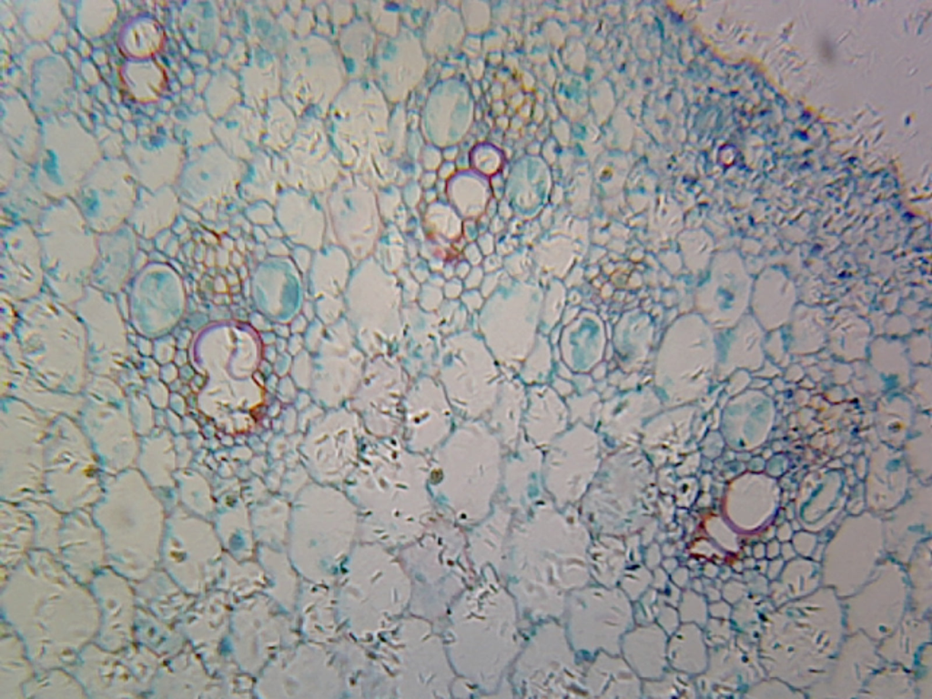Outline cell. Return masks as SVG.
<instances>
[{
	"label": "cell",
	"instance_id": "5",
	"mask_svg": "<svg viewBox=\"0 0 932 699\" xmlns=\"http://www.w3.org/2000/svg\"><path fill=\"white\" fill-rule=\"evenodd\" d=\"M377 55V76L381 92L391 103H400L423 78L426 52L420 39L404 29L387 36Z\"/></svg>",
	"mask_w": 932,
	"mask_h": 699
},
{
	"label": "cell",
	"instance_id": "14",
	"mask_svg": "<svg viewBox=\"0 0 932 699\" xmlns=\"http://www.w3.org/2000/svg\"><path fill=\"white\" fill-rule=\"evenodd\" d=\"M454 168H455V164H454V162H451V161H444V160H443V161H442V163L441 164V166L439 167V173H440V176H441V177H446L447 175H450V174H451V173H452V171L454 170Z\"/></svg>",
	"mask_w": 932,
	"mask_h": 699
},
{
	"label": "cell",
	"instance_id": "8",
	"mask_svg": "<svg viewBox=\"0 0 932 699\" xmlns=\"http://www.w3.org/2000/svg\"><path fill=\"white\" fill-rule=\"evenodd\" d=\"M465 34L459 10L443 5L429 15L420 41L426 54L441 56L456 49Z\"/></svg>",
	"mask_w": 932,
	"mask_h": 699
},
{
	"label": "cell",
	"instance_id": "2",
	"mask_svg": "<svg viewBox=\"0 0 932 699\" xmlns=\"http://www.w3.org/2000/svg\"><path fill=\"white\" fill-rule=\"evenodd\" d=\"M128 313L140 331L159 333L171 329L186 309V293L177 270L165 262L145 264L131 280Z\"/></svg>",
	"mask_w": 932,
	"mask_h": 699
},
{
	"label": "cell",
	"instance_id": "11",
	"mask_svg": "<svg viewBox=\"0 0 932 699\" xmlns=\"http://www.w3.org/2000/svg\"><path fill=\"white\" fill-rule=\"evenodd\" d=\"M469 161L479 172L491 174L501 166L503 151L493 143L478 142L469 151Z\"/></svg>",
	"mask_w": 932,
	"mask_h": 699
},
{
	"label": "cell",
	"instance_id": "6",
	"mask_svg": "<svg viewBox=\"0 0 932 699\" xmlns=\"http://www.w3.org/2000/svg\"><path fill=\"white\" fill-rule=\"evenodd\" d=\"M76 207L95 233L112 232L127 223L135 207V190L124 177H104L84 187Z\"/></svg>",
	"mask_w": 932,
	"mask_h": 699
},
{
	"label": "cell",
	"instance_id": "1",
	"mask_svg": "<svg viewBox=\"0 0 932 699\" xmlns=\"http://www.w3.org/2000/svg\"><path fill=\"white\" fill-rule=\"evenodd\" d=\"M33 226L41 248L45 287L56 299L71 307L89 286L97 257V234L70 202L45 209Z\"/></svg>",
	"mask_w": 932,
	"mask_h": 699
},
{
	"label": "cell",
	"instance_id": "12",
	"mask_svg": "<svg viewBox=\"0 0 932 699\" xmlns=\"http://www.w3.org/2000/svg\"><path fill=\"white\" fill-rule=\"evenodd\" d=\"M420 159L428 170L439 168L443 161L441 148L425 142L420 152Z\"/></svg>",
	"mask_w": 932,
	"mask_h": 699
},
{
	"label": "cell",
	"instance_id": "13",
	"mask_svg": "<svg viewBox=\"0 0 932 699\" xmlns=\"http://www.w3.org/2000/svg\"><path fill=\"white\" fill-rule=\"evenodd\" d=\"M441 153L444 161L453 162L459 157L460 147L459 145H452L443 147L441 148Z\"/></svg>",
	"mask_w": 932,
	"mask_h": 699
},
{
	"label": "cell",
	"instance_id": "7",
	"mask_svg": "<svg viewBox=\"0 0 932 699\" xmlns=\"http://www.w3.org/2000/svg\"><path fill=\"white\" fill-rule=\"evenodd\" d=\"M138 252V237L127 225L97 235V257L89 286L116 295L129 282Z\"/></svg>",
	"mask_w": 932,
	"mask_h": 699
},
{
	"label": "cell",
	"instance_id": "9",
	"mask_svg": "<svg viewBox=\"0 0 932 699\" xmlns=\"http://www.w3.org/2000/svg\"><path fill=\"white\" fill-rule=\"evenodd\" d=\"M177 214V203L167 193L135 205L127 224L138 238L150 240L171 228Z\"/></svg>",
	"mask_w": 932,
	"mask_h": 699
},
{
	"label": "cell",
	"instance_id": "3",
	"mask_svg": "<svg viewBox=\"0 0 932 699\" xmlns=\"http://www.w3.org/2000/svg\"><path fill=\"white\" fill-rule=\"evenodd\" d=\"M45 288L39 240L34 226L20 220L1 227V295L15 303L37 297Z\"/></svg>",
	"mask_w": 932,
	"mask_h": 699
},
{
	"label": "cell",
	"instance_id": "4",
	"mask_svg": "<svg viewBox=\"0 0 932 699\" xmlns=\"http://www.w3.org/2000/svg\"><path fill=\"white\" fill-rule=\"evenodd\" d=\"M474 120V97L458 77H446L429 91L420 116V132L426 143L441 148L459 145Z\"/></svg>",
	"mask_w": 932,
	"mask_h": 699
},
{
	"label": "cell",
	"instance_id": "10",
	"mask_svg": "<svg viewBox=\"0 0 932 699\" xmlns=\"http://www.w3.org/2000/svg\"><path fill=\"white\" fill-rule=\"evenodd\" d=\"M459 12L466 33L479 35L489 29L491 11L487 2H463Z\"/></svg>",
	"mask_w": 932,
	"mask_h": 699
}]
</instances>
